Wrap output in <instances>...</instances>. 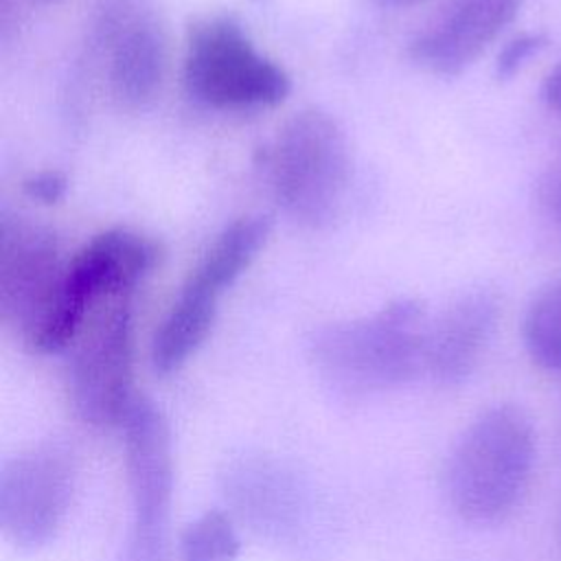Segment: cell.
<instances>
[{
	"label": "cell",
	"instance_id": "obj_1",
	"mask_svg": "<svg viewBox=\"0 0 561 561\" xmlns=\"http://www.w3.org/2000/svg\"><path fill=\"white\" fill-rule=\"evenodd\" d=\"M537 462V432L515 403L480 412L454 443L445 462V495L469 524L504 522L524 500Z\"/></svg>",
	"mask_w": 561,
	"mask_h": 561
},
{
	"label": "cell",
	"instance_id": "obj_2",
	"mask_svg": "<svg viewBox=\"0 0 561 561\" xmlns=\"http://www.w3.org/2000/svg\"><path fill=\"white\" fill-rule=\"evenodd\" d=\"M430 320L425 307L399 298L379 311L331 322L313 331L309 359L342 394L366 397L394 390L425 370Z\"/></svg>",
	"mask_w": 561,
	"mask_h": 561
},
{
	"label": "cell",
	"instance_id": "obj_3",
	"mask_svg": "<svg viewBox=\"0 0 561 561\" xmlns=\"http://www.w3.org/2000/svg\"><path fill=\"white\" fill-rule=\"evenodd\" d=\"M267 178L280 208L300 226H329L351 184V149L342 125L322 110H302L276 131Z\"/></svg>",
	"mask_w": 561,
	"mask_h": 561
},
{
	"label": "cell",
	"instance_id": "obj_4",
	"mask_svg": "<svg viewBox=\"0 0 561 561\" xmlns=\"http://www.w3.org/2000/svg\"><path fill=\"white\" fill-rule=\"evenodd\" d=\"M182 77L193 99L219 110L274 107L291 90L289 75L261 55L230 15L191 24Z\"/></svg>",
	"mask_w": 561,
	"mask_h": 561
},
{
	"label": "cell",
	"instance_id": "obj_5",
	"mask_svg": "<svg viewBox=\"0 0 561 561\" xmlns=\"http://www.w3.org/2000/svg\"><path fill=\"white\" fill-rule=\"evenodd\" d=\"M160 256L158 241L127 228H110L92 237L66 265L55 309L31 348L35 353L70 348L92 307L129 296Z\"/></svg>",
	"mask_w": 561,
	"mask_h": 561
},
{
	"label": "cell",
	"instance_id": "obj_6",
	"mask_svg": "<svg viewBox=\"0 0 561 561\" xmlns=\"http://www.w3.org/2000/svg\"><path fill=\"white\" fill-rule=\"evenodd\" d=\"M121 427L131 524L116 561H173L169 515L175 465L169 421L153 401L138 394Z\"/></svg>",
	"mask_w": 561,
	"mask_h": 561
},
{
	"label": "cell",
	"instance_id": "obj_7",
	"mask_svg": "<svg viewBox=\"0 0 561 561\" xmlns=\"http://www.w3.org/2000/svg\"><path fill=\"white\" fill-rule=\"evenodd\" d=\"M68 399L75 414L96 427L121 425L136 401L134 318L129 296L107 298L70 344Z\"/></svg>",
	"mask_w": 561,
	"mask_h": 561
},
{
	"label": "cell",
	"instance_id": "obj_8",
	"mask_svg": "<svg viewBox=\"0 0 561 561\" xmlns=\"http://www.w3.org/2000/svg\"><path fill=\"white\" fill-rule=\"evenodd\" d=\"M259 256V241L239 226L224 228L202 254L151 342V364L158 375L180 370L206 342L221 294Z\"/></svg>",
	"mask_w": 561,
	"mask_h": 561
},
{
	"label": "cell",
	"instance_id": "obj_9",
	"mask_svg": "<svg viewBox=\"0 0 561 561\" xmlns=\"http://www.w3.org/2000/svg\"><path fill=\"white\" fill-rule=\"evenodd\" d=\"M77 462L61 443L31 447L0 469V528L20 550L48 543L70 508Z\"/></svg>",
	"mask_w": 561,
	"mask_h": 561
},
{
	"label": "cell",
	"instance_id": "obj_10",
	"mask_svg": "<svg viewBox=\"0 0 561 561\" xmlns=\"http://www.w3.org/2000/svg\"><path fill=\"white\" fill-rule=\"evenodd\" d=\"M64 272L50 230L26 219H2L0 316L28 346L55 309Z\"/></svg>",
	"mask_w": 561,
	"mask_h": 561
},
{
	"label": "cell",
	"instance_id": "obj_11",
	"mask_svg": "<svg viewBox=\"0 0 561 561\" xmlns=\"http://www.w3.org/2000/svg\"><path fill=\"white\" fill-rule=\"evenodd\" d=\"M524 0H447L410 42L423 70L456 77L467 70L517 18Z\"/></svg>",
	"mask_w": 561,
	"mask_h": 561
},
{
	"label": "cell",
	"instance_id": "obj_12",
	"mask_svg": "<svg viewBox=\"0 0 561 561\" xmlns=\"http://www.w3.org/2000/svg\"><path fill=\"white\" fill-rule=\"evenodd\" d=\"M500 296L478 287L430 322L425 373L440 386H460L478 368L500 322Z\"/></svg>",
	"mask_w": 561,
	"mask_h": 561
},
{
	"label": "cell",
	"instance_id": "obj_13",
	"mask_svg": "<svg viewBox=\"0 0 561 561\" xmlns=\"http://www.w3.org/2000/svg\"><path fill=\"white\" fill-rule=\"evenodd\" d=\"M167 66L162 31L151 20L127 24L114 42L110 81L114 94L129 107L147 105L160 90Z\"/></svg>",
	"mask_w": 561,
	"mask_h": 561
},
{
	"label": "cell",
	"instance_id": "obj_14",
	"mask_svg": "<svg viewBox=\"0 0 561 561\" xmlns=\"http://www.w3.org/2000/svg\"><path fill=\"white\" fill-rule=\"evenodd\" d=\"M522 340L535 366L561 375V276L533 294L522 320Z\"/></svg>",
	"mask_w": 561,
	"mask_h": 561
},
{
	"label": "cell",
	"instance_id": "obj_15",
	"mask_svg": "<svg viewBox=\"0 0 561 561\" xmlns=\"http://www.w3.org/2000/svg\"><path fill=\"white\" fill-rule=\"evenodd\" d=\"M241 539L232 519L213 508L195 517L180 535V561H234Z\"/></svg>",
	"mask_w": 561,
	"mask_h": 561
},
{
	"label": "cell",
	"instance_id": "obj_16",
	"mask_svg": "<svg viewBox=\"0 0 561 561\" xmlns=\"http://www.w3.org/2000/svg\"><path fill=\"white\" fill-rule=\"evenodd\" d=\"M548 46V35L543 31H526L511 37L495 59V77L500 81L513 79L535 55Z\"/></svg>",
	"mask_w": 561,
	"mask_h": 561
},
{
	"label": "cell",
	"instance_id": "obj_17",
	"mask_svg": "<svg viewBox=\"0 0 561 561\" xmlns=\"http://www.w3.org/2000/svg\"><path fill=\"white\" fill-rule=\"evenodd\" d=\"M22 188L31 199H35L39 204H57L66 197L68 178H66V173H61L57 169H46V171H39L35 175L26 178Z\"/></svg>",
	"mask_w": 561,
	"mask_h": 561
},
{
	"label": "cell",
	"instance_id": "obj_18",
	"mask_svg": "<svg viewBox=\"0 0 561 561\" xmlns=\"http://www.w3.org/2000/svg\"><path fill=\"white\" fill-rule=\"evenodd\" d=\"M537 195L548 217L554 219L557 226H561V156L552 160L550 167H546L543 175L539 178Z\"/></svg>",
	"mask_w": 561,
	"mask_h": 561
},
{
	"label": "cell",
	"instance_id": "obj_19",
	"mask_svg": "<svg viewBox=\"0 0 561 561\" xmlns=\"http://www.w3.org/2000/svg\"><path fill=\"white\" fill-rule=\"evenodd\" d=\"M541 99L550 112L561 116V59L546 75L541 85Z\"/></svg>",
	"mask_w": 561,
	"mask_h": 561
},
{
	"label": "cell",
	"instance_id": "obj_20",
	"mask_svg": "<svg viewBox=\"0 0 561 561\" xmlns=\"http://www.w3.org/2000/svg\"><path fill=\"white\" fill-rule=\"evenodd\" d=\"M379 4H386V7H405V4H412L416 0H375Z\"/></svg>",
	"mask_w": 561,
	"mask_h": 561
}]
</instances>
